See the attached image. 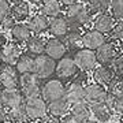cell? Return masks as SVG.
<instances>
[{"instance_id": "30", "label": "cell", "mask_w": 123, "mask_h": 123, "mask_svg": "<svg viewBox=\"0 0 123 123\" xmlns=\"http://www.w3.org/2000/svg\"><path fill=\"white\" fill-rule=\"evenodd\" d=\"M111 8V0H90L89 1V10L90 12L104 14Z\"/></svg>"}, {"instance_id": "7", "label": "cell", "mask_w": 123, "mask_h": 123, "mask_svg": "<svg viewBox=\"0 0 123 123\" xmlns=\"http://www.w3.org/2000/svg\"><path fill=\"white\" fill-rule=\"evenodd\" d=\"M1 107L7 110L23 107V94L21 89H3L1 90Z\"/></svg>"}, {"instance_id": "49", "label": "cell", "mask_w": 123, "mask_h": 123, "mask_svg": "<svg viewBox=\"0 0 123 123\" xmlns=\"http://www.w3.org/2000/svg\"><path fill=\"white\" fill-rule=\"evenodd\" d=\"M25 123H36L34 120H27V122H25Z\"/></svg>"}, {"instance_id": "35", "label": "cell", "mask_w": 123, "mask_h": 123, "mask_svg": "<svg viewBox=\"0 0 123 123\" xmlns=\"http://www.w3.org/2000/svg\"><path fill=\"white\" fill-rule=\"evenodd\" d=\"M14 26H15V19H14L11 15H8L7 18H4V19H1V21H0L1 31H11Z\"/></svg>"}, {"instance_id": "13", "label": "cell", "mask_w": 123, "mask_h": 123, "mask_svg": "<svg viewBox=\"0 0 123 123\" xmlns=\"http://www.w3.org/2000/svg\"><path fill=\"white\" fill-rule=\"evenodd\" d=\"M64 98L70 103L71 105L81 104V103H86L85 101V86L81 82H77V81L75 82H71L66 88Z\"/></svg>"}, {"instance_id": "46", "label": "cell", "mask_w": 123, "mask_h": 123, "mask_svg": "<svg viewBox=\"0 0 123 123\" xmlns=\"http://www.w3.org/2000/svg\"><path fill=\"white\" fill-rule=\"evenodd\" d=\"M86 123H98V122H96V120H89V122H86Z\"/></svg>"}, {"instance_id": "16", "label": "cell", "mask_w": 123, "mask_h": 123, "mask_svg": "<svg viewBox=\"0 0 123 123\" xmlns=\"http://www.w3.org/2000/svg\"><path fill=\"white\" fill-rule=\"evenodd\" d=\"M77 63L73 57H63L56 63V75L60 78H71L77 74Z\"/></svg>"}, {"instance_id": "31", "label": "cell", "mask_w": 123, "mask_h": 123, "mask_svg": "<svg viewBox=\"0 0 123 123\" xmlns=\"http://www.w3.org/2000/svg\"><path fill=\"white\" fill-rule=\"evenodd\" d=\"M82 37L84 36H81L78 31H70L64 37L66 38L64 44H66V47L68 45V48H77L79 45H82Z\"/></svg>"}, {"instance_id": "39", "label": "cell", "mask_w": 123, "mask_h": 123, "mask_svg": "<svg viewBox=\"0 0 123 123\" xmlns=\"http://www.w3.org/2000/svg\"><path fill=\"white\" fill-rule=\"evenodd\" d=\"M60 123H78V122H77V120H75L71 115H66L64 118H62Z\"/></svg>"}, {"instance_id": "22", "label": "cell", "mask_w": 123, "mask_h": 123, "mask_svg": "<svg viewBox=\"0 0 123 123\" xmlns=\"http://www.w3.org/2000/svg\"><path fill=\"white\" fill-rule=\"evenodd\" d=\"M11 37L17 43H27L31 38V30L27 23H15L11 30Z\"/></svg>"}, {"instance_id": "29", "label": "cell", "mask_w": 123, "mask_h": 123, "mask_svg": "<svg viewBox=\"0 0 123 123\" xmlns=\"http://www.w3.org/2000/svg\"><path fill=\"white\" fill-rule=\"evenodd\" d=\"M107 92L115 98H123V78H116L112 79L108 86H107Z\"/></svg>"}, {"instance_id": "1", "label": "cell", "mask_w": 123, "mask_h": 123, "mask_svg": "<svg viewBox=\"0 0 123 123\" xmlns=\"http://www.w3.org/2000/svg\"><path fill=\"white\" fill-rule=\"evenodd\" d=\"M25 112H26L29 120H38V119H45L48 114V104L43 97H33L27 98L23 104Z\"/></svg>"}, {"instance_id": "36", "label": "cell", "mask_w": 123, "mask_h": 123, "mask_svg": "<svg viewBox=\"0 0 123 123\" xmlns=\"http://www.w3.org/2000/svg\"><path fill=\"white\" fill-rule=\"evenodd\" d=\"M11 12V4L8 0H0V21L7 18Z\"/></svg>"}, {"instance_id": "47", "label": "cell", "mask_w": 123, "mask_h": 123, "mask_svg": "<svg viewBox=\"0 0 123 123\" xmlns=\"http://www.w3.org/2000/svg\"><path fill=\"white\" fill-rule=\"evenodd\" d=\"M0 107H1V90H0Z\"/></svg>"}, {"instance_id": "50", "label": "cell", "mask_w": 123, "mask_h": 123, "mask_svg": "<svg viewBox=\"0 0 123 123\" xmlns=\"http://www.w3.org/2000/svg\"><path fill=\"white\" fill-rule=\"evenodd\" d=\"M120 123H123V115L120 116Z\"/></svg>"}, {"instance_id": "12", "label": "cell", "mask_w": 123, "mask_h": 123, "mask_svg": "<svg viewBox=\"0 0 123 123\" xmlns=\"http://www.w3.org/2000/svg\"><path fill=\"white\" fill-rule=\"evenodd\" d=\"M67 47L64 44V41L53 37V38L47 40V45H45V55L49 56L53 60H62L64 55H66Z\"/></svg>"}, {"instance_id": "9", "label": "cell", "mask_w": 123, "mask_h": 123, "mask_svg": "<svg viewBox=\"0 0 123 123\" xmlns=\"http://www.w3.org/2000/svg\"><path fill=\"white\" fill-rule=\"evenodd\" d=\"M21 77L15 66H3L0 68V85L4 89H18Z\"/></svg>"}, {"instance_id": "3", "label": "cell", "mask_w": 123, "mask_h": 123, "mask_svg": "<svg viewBox=\"0 0 123 123\" xmlns=\"http://www.w3.org/2000/svg\"><path fill=\"white\" fill-rule=\"evenodd\" d=\"M64 94H66V88L59 79H49L41 88V97L47 103L64 98Z\"/></svg>"}, {"instance_id": "26", "label": "cell", "mask_w": 123, "mask_h": 123, "mask_svg": "<svg viewBox=\"0 0 123 123\" xmlns=\"http://www.w3.org/2000/svg\"><path fill=\"white\" fill-rule=\"evenodd\" d=\"M15 68L18 70L19 74H30L33 73V68H34V57L31 55H23L19 57V60L15 64Z\"/></svg>"}, {"instance_id": "10", "label": "cell", "mask_w": 123, "mask_h": 123, "mask_svg": "<svg viewBox=\"0 0 123 123\" xmlns=\"http://www.w3.org/2000/svg\"><path fill=\"white\" fill-rule=\"evenodd\" d=\"M66 14H67V19H70L75 23H81V25L89 22L90 15H92L90 10L86 8V6L84 3H74L73 6L67 7Z\"/></svg>"}, {"instance_id": "14", "label": "cell", "mask_w": 123, "mask_h": 123, "mask_svg": "<svg viewBox=\"0 0 123 123\" xmlns=\"http://www.w3.org/2000/svg\"><path fill=\"white\" fill-rule=\"evenodd\" d=\"M105 43H107L105 36L103 34V33H100V31L94 30V29L93 30H88L84 34V37H82V45H84V48L94 51V52L100 48L101 45L105 44Z\"/></svg>"}, {"instance_id": "40", "label": "cell", "mask_w": 123, "mask_h": 123, "mask_svg": "<svg viewBox=\"0 0 123 123\" xmlns=\"http://www.w3.org/2000/svg\"><path fill=\"white\" fill-rule=\"evenodd\" d=\"M6 44H8L7 37H6V33H4V31H0V48H1V47H4Z\"/></svg>"}, {"instance_id": "48", "label": "cell", "mask_w": 123, "mask_h": 123, "mask_svg": "<svg viewBox=\"0 0 123 123\" xmlns=\"http://www.w3.org/2000/svg\"><path fill=\"white\" fill-rule=\"evenodd\" d=\"M81 1H82V3H89L90 0H81Z\"/></svg>"}, {"instance_id": "34", "label": "cell", "mask_w": 123, "mask_h": 123, "mask_svg": "<svg viewBox=\"0 0 123 123\" xmlns=\"http://www.w3.org/2000/svg\"><path fill=\"white\" fill-rule=\"evenodd\" d=\"M110 36L112 40H116V41L123 43V21H120V22H118L115 25V27L110 33Z\"/></svg>"}, {"instance_id": "19", "label": "cell", "mask_w": 123, "mask_h": 123, "mask_svg": "<svg viewBox=\"0 0 123 123\" xmlns=\"http://www.w3.org/2000/svg\"><path fill=\"white\" fill-rule=\"evenodd\" d=\"M115 78L114 71L111 70V67L108 66H98L93 71V79L94 82L101 86H108L112 82V79Z\"/></svg>"}, {"instance_id": "5", "label": "cell", "mask_w": 123, "mask_h": 123, "mask_svg": "<svg viewBox=\"0 0 123 123\" xmlns=\"http://www.w3.org/2000/svg\"><path fill=\"white\" fill-rule=\"evenodd\" d=\"M34 73L40 79L41 78H48L53 73H56V63L53 59H51L47 55H41V56L34 57Z\"/></svg>"}, {"instance_id": "17", "label": "cell", "mask_w": 123, "mask_h": 123, "mask_svg": "<svg viewBox=\"0 0 123 123\" xmlns=\"http://www.w3.org/2000/svg\"><path fill=\"white\" fill-rule=\"evenodd\" d=\"M70 110H71L70 103H68L66 98H59V100L48 103V114L51 115V118H53V119L64 118Z\"/></svg>"}, {"instance_id": "4", "label": "cell", "mask_w": 123, "mask_h": 123, "mask_svg": "<svg viewBox=\"0 0 123 123\" xmlns=\"http://www.w3.org/2000/svg\"><path fill=\"white\" fill-rule=\"evenodd\" d=\"M120 48H118L112 41H107L104 45H101L100 48L96 51L97 62L100 66H108L110 67L120 55H119Z\"/></svg>"}, {"instance_id": "27", "label": "cell", "mask_w": 123, "mask_h": 123, "mask_svg": "<svg viewBox=\"0 0 123 123\" xmlns=\"http://www.w3.org/2000/svg\"><path fill=\"white\" fill-rule=\"evenodd\" d=\"M62 11V4L59 0H45V3L41 6V14H44L48 18L59 17Z\"/></svg>"}, {"instance_id": "2", "label": "cell", "mask_w": 123, "mask_h": 123, "mask_svg": "<svg viewBox=\"0 0 123 123\" xmlns=\"http://www.w3.org/2000/svg\"><path fill=\"white\" fill-rule=\"evenodd\" d=\"M21 92H22L23 97L27 98H33V97H38L41 93V86H40V78L34 73L30 74H23L21 75Z\"/></svg>"}, {"instance_id": "8", "label": "cell", "mask_w": 123, "mask_h": 123, "mask_svg": "<svg viewBox=\"0 0 123 123\" xmlns=\"http://www.w3.org/2000/svg\"><path fill=\"white\" fill-rule=\"evenodd\" d=\"M21 56H22L21 48L14 41H11V43H8V44H6L4 47L0 48V62L4 66H15Z\"/></svg>"}, {"instance_id": "20", "label": "cell", "mask_w": 123, "mask_h": 123, "mask_svg": "<svg viewBox=\"0 0 123 123\" xmlns=\"http://www.w3.org/2000/svg\"><path fill=\"white\" fill-rule=\"evenodd\" d=\"M70 115L78 123H86V122H89V120H90V115H92L90 105L86 104V103H81V104L71 105Z\"/></svg>"}, {"instance_id": "45", "label": "cell", "mask_w": 123, "mask_h": 123, "mask_svg": "<svg viewBox=\"0 0 123 123\" xmlns=\"http://www.w3.org/2000/svg\"><path fill=\"white\" fill-rule=\"evenodd\" d=\"M120 52H122V55H123V43H120Z\"/></svg>"}, {"instance_id": "6", "label": "cell", "mask_w": 123, "mask_h": 123, "mask_svg": "<svg viewBox=\"0 0 123 123\" xmlns=\"http://www.w3.org/2000/svg\"><path fill=\"white\" fill-rule=\"evenodd\" d=\"M74 60L77 63V67L82 71H90L93 70L96 64L98 63L97 62V56L94 51H90V49H79L78 52L75 53Z\"/></svg>"}, {"instance_id": "42", "label": "cell", "mask_w": 123, "mask_h": 123, "mask_svg": "<svg viewBox=\"0 0 123 123\" xmlns=\"http://www.w3.org/2000/svg\"><path fill=\"white\" fill-rule=\"evenodd\" d=\"M40 123H60L57 119H53V118H49V119H43Z\"/></svg>"}, {"instance_id": "38", "label": "cell", "mask_w": 123, "mask_h": 123, "mask_svg": "<svg viewBox=\"0 0 123 123\" xmlns=\"http://www.w3.org/2000/svg\"><path fill=\"white\" fill-rule=\"evenodd\" d=\"M8 122V118H7V112L3 107H0V123H6Z\"/></svg>"}, {"instance_id": "11", "label": "cell", "mask_w": 123, "mask_h": 123, "mask_svg": "<svg viewBox=\"0 0 123 123\" xmlns=\"http://www.w3.org/2000/svg\"><path fill=\"white\" fill-rule=\"evenodd\" d=\"M107 89L101 85L93 82L85 86V101L88 103L89 105L93 104H98V103H104L107 98Z\"/></svg>"}, {"instance_id": "25", "label": "cell", "mask_w": 123, "mask_h": 123, "mask_svg": "<svg viewBox=\"0 0 123 123\" xmlns=\"http://www.w3.org/2000/svg\"><path fill=\"white\" fill-rule=\"evenodd\" d=\"M90 111H92V115L98 122H108L112 118V110L105 103L93 104V105H90Z\"/></svg>"}, {"instance_id": "28", "label": "cell", "mask_w": 123, "mask_h": 123, "mask_svg": "<svg viewBox=\"0 0 123 123\" xmlns=\"http://www.w3.org/2000/svg\"><path fill=\"white\" fill-rule=\"evenodd\" d=\"M7 118H8L10 123H25V122L29 120L23 107L14 108V110H8L7 111Z\"/></svg>"}, {"instance_id": "21", "label": "cell", "mask_w": 123, "mask_h": 123, "mask_svg": "<svg viewBox=\"0 0 123 123\" xmlns=\"http://www.w3.org/2000/svg\"><path fill=\"white\" fill-rule=\"evenodd\" d=\"M29 27H30L31 33H36V34H40V33H43L47 29H49V19L48 17H45L44 14H36L33 17L29 19V22H27Z\"/></svg>"}, {"instance_id": "43", "label": "cell", "mask_w": 123, "mask_h": 123, "mask_svg": "<svg viewBox=\"0 0 123 123\" xmlns=\"http://www.w3.org/2000/svg\"><path fill=\"white\" fill-rule=\"evenodd\" d=\"M29 3H31L34 6H43L45 3V0H29Z\"/></svg>"}, {"instance_id": "32", "label": "cell", "mask_w": 123, "mask_h": 123, "mask_svg": "<svg viewBox=\"0 0 123 123\" xmlns=\"http://www.w3.org/2000/svg\"><path fill=\"white\" fill-rule=\"evenodd\" d=\"M111 14L115 19L123 21V0H111Z\"/></svg>"}, {"instance_id": "33", "label": "cell", "mask_w": 123, "mask_h": 123, "mask_svg": "<svg viewBox=\"0 0 123 123\" xmlns=\"http://www.w3.org/2000/svg\"><path fill=\"white\" fill-rule=\"evenodd\" d=\"M110 67L116 78H123V56H119Z\"/></svg>"}, {"instance_id": "44", "label": "cell", "mask_w": 123, "mask_h": 123, "mask_svg": "<svg viewBox=\"0 0 123 123\" xmlns=\"http://www.w3.org/2000/svg\"><path fill=\"white\" fill-rule=\"evenodd\" d=\"M8 1H11V3H14V4H15V3H18V1H22V0H8Z\"/></svg>"}, {"instance_id": "23", "label": "cell", "mask_w": 123, "mask_h": 123, "mask_svg": "<svg viewBox=\"0 0 123 123\" xmlns=\"http://www.w3.org/2000/svg\"><path fill=\"white\" fill-rule=\"evenodd\" d=\"M29 15H30V6L25 0L18 1L11 7V17L19 23H22L26 18H29Z\"/></svg>"}, {"instance_id": "37", "label": "cell", "mask_w": 123, "mask_h": 123, "mask_svg": "<svg viewBox=\"0 0 123 123\" xmlns=\"http://www.w3.org/2000/svg\"><path fill=\"white\" fill-rule=\"evenodd\" d=\"M112 111H115L116 114L120 116L123 115V98H115L114 104H112Z\"/></svg>"}, {"instance_id": "15", "label": "cell", "mask_w": 123, "mask_h": 123, "mask_svg": "<svg viewBox=\"0 0 123 123\" xmlns=\"http://www.w3.org/2000/svg\"><path fill=\"white\" fill-rule=\"evenodd\" d=\"M116 25V19L112 17V14L104 12V14H97V17L93 19V27L94 30L100 33H111L112 29Z\"/></svg>"}, {"instance_id": "41", "label": "cell", "mask_w": 123, "mask_h": 123, "mask_svg": "<svg viewBox=\"0 0 123 123\" xmlns=\"http://www.w3.org/2000/svg\"><path fill=\"white\" fill-rule=\"evenodd\" d=\"M60 1L62 6H66V7H70V6H73L74 3H77L75 0H59Z\"/></svg>"}, {"instance_id": "24", "label": "cell", "mask_w": 123, "mask_h": 123, "mask_svg": "<svg viewBox=\"0 0 123 123\" xmlns=\"http://www.w3.org/2000/svg\"><path fill=\"white\" fill-rule=\"evenodd\" d=\"M45 45L47 41H44V38H41L40 36H31V38L26 43V49L30 55H36L37 57L45 53Z\"/></svg>"}, {"instance_id": "18", "label": "cell", "mask_w": 123, "mask_h": 123, "mask_svg": "<svg viewBox=\"0 0 123 123\" xmlns=\"http://www.w3.org/2000/svg\"><path fill=\"white\" fill-rule=\"evenodd\" d=\"M49 33L53 34L56 38L59 37H66L68 33V23L67 19L63 17H55L49 19Z\"/></svg>"}]
</instances>
